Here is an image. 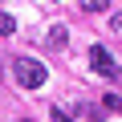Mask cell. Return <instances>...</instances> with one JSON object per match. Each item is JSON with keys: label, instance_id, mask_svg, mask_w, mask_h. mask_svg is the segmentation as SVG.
Masks as SVG:
<instances>
[{"label": "cell", "instance_id": "6da1fadb", "mask_svg": "<svg viewBox=\"0 0 122 122\" xmlns=\"http://www.w3.org/2000/svg\"><path fill=\"white\" fill-rule=\"evenodd\" d=\"M12 73H16V81H20L25 90H41L45 77H49V69L41 65V61H33V57H16V61H12Z\"/></svg>", "mask_w": 122, "mask_h": 122}, {"label": "cell", "instance_id": "7a4b0ae2", "mask_svg": "<svg viewBox=\"0 0 122 122\" xmlns=\"http://www.w3.org/2000/svg\"><path fill=\"white\" fill-rule=\"evenodd\" d=\"M90 65H94L102 77H110V81H118V77H122V65H118V61H114L102 45H94V49H90Z\"/></svg>", "mask_w": 122, "mask_h": 122}, {"label": "cell", "instance_id": "3957f363", "mask_svg": "<svg viewBox=\"0 0 122 122\" xmlns=\"http://www.w3.org/2000/svg\"><path fill=\"white\" fill-rule=\"evenodd\" d=\"M49 45H53V49H65V45H69V29H65V25H53V29H49Z\"/></svg>", "mask_w": 122, "mask_h": 122}, {"label": "cell", "instance_id": "277c9868", "mask_svg": "<svg viewBox=\"0 0 122 122\" xmlns=\"http://www.w3.org/2000/svg\"><path fill=\"white\" fill-rule=\"evenodd\" d=\"M12 33H16V20L8 12H0V37H12Z\"/></svg>", "mask_w": 122, "mask_h": 122}, {"label": "cell", "instance_id": "5b68a950", "mask_svg": "<svg viewBox=\"0 0 122 122\" xmlns=\"http://www.w3.org/2000/svg\"><path fill=\"white\" fill-rule=\"evenodd\" d=\"M106 4H110V0H81L86 12H106Z\"/></svg>", "mask_w": 122, "mask_h": 122}, {"label": "cell", "instance_id": "8992f818", "mask_svg": "<svg viewBox=\"0 0 122 122\" xmlns=\"http://www.w3.org/2000/svg\"><path fill=\"white\" fill-rule=\"evenodd\" d=\"M102 106H106V110H122V98H118V94H106Z\"/></svg>", "mask_w": 122, "mask_h": 122}, {"label": "cell", "instance_id": "52a82bcc", "mask_svg": "<svg viewBox=\"0 0 122 122\" xmlns=\"http://www.w3.org/2000/svg\"><path fill=\"white\" fill-rule=\"evenodd\" d=\"M53 122H73V118H69L65 110H61V106H53Z\"/></svg>", "mask_w": 122, "mask_h": 122}, {"label": "cell", "instance_id": "ba28073f", "mask_svg": "<svg viewBox=\"0 0 122 122\" xmlns=\"http://www.w3.org/2000/svg\"><path fill=\"white\" fill-rule=\"evenodd\" d=\"M110 29H114V33H122V12H114V16H110Z\"/></svg>", "mask_w": 122, "mask_h": 122}, {"label": "cell", "instance_id": "9c48e42d", "mask_svg": "<svg viewBox=\"0 0 122 122\" xmlns=\"http://www.w3.org/2000/svg\"><path fill=\"white\" fill-rule=\"evenodd\" d=\"M20 122H33V118H20Z\"/></svg>", "mask_w": 122, "mask_h": 122}, {"label": "cell", "instance_id": "30bf717a", "mask_svg": "<svg viewBox=\"0 0 122 122\" xmlns=\"http://www.w3.org/2000/svg\"><path fill=\"white\" fill-rule=\"evenodd\" d=\"M0 77H4V69H0Z\"/></svg>", "mask_w": 122, "mask_h": 122}]
</instances>
